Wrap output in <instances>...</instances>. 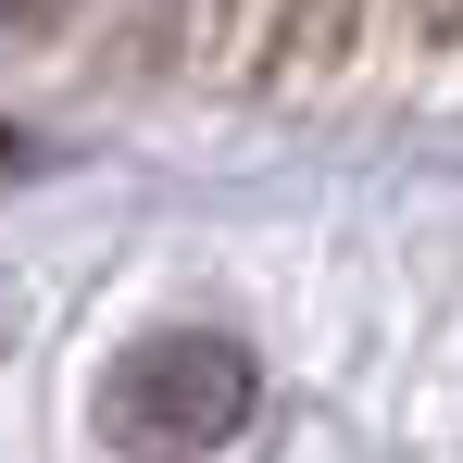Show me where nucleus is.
<instances>
[{"label":"nucleus","mask_w":463,"mask_h":463,"mask_svg":"<svg viewBox=\"0 0 463 463\" xmlns=\"http://www.w3.org/2000/svg\"><path fill=\"white\" fill-rule=\"evenodd\" d=\"M250 351L238 338H213V326H163V338H138L126 364H113V388H100V439L126 463H201L226 451L238 426H250Z\"/></svg>","instance_id":"nucleus-1"}]
</instances>
